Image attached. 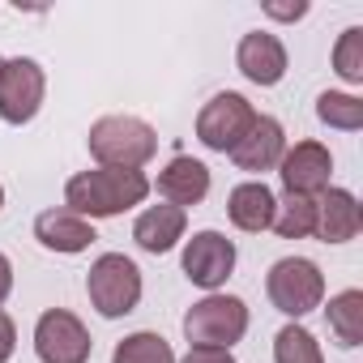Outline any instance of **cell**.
Wrapping results in <instances>:
<instances>
[{
	"label": "cell",
	"instance_id": "12",
	"mask_svg": "<svg viewBox=\"0 0 363 363\" xmlns=\"http://www.w3.org/2000/svg\"><path fill=\"white\" fill-rule=\"evenodd\" d=\"M235 65L252 86H278L286 77V48L269 30H248L235 48Z\"/></svg>",
	"mask_w": 363,
	"mask_h": 363
},
{
	"label": "cell",
	"instance_id": "27",
	"mask_svg": "<svg viewBox=\"0 0 363 363\" xmlns=\"http://www.w3.org/2000/svg\"><path fill=\"white\" fill-rule=\"evenodd\" d=\"M9 295H13V261L0 252V303H5Z\"/></svg>",
	"mask_w": 363,
	"mask_h": 363
},
{
	"label": "cell",
	"instance_id": "2",
	"mask_svg": "<svg viewBox=\"0 0 363 363\" xmlns=\"http://www.w3.org/2000/svg\"><path fill=\"white\" fill-rule=\"evenodd\" d=\"M86 145H90V154H94L99 167L141 171L158 154V133L141 116H103V120L90 124Z\"/></svg>",
	"mask_w": 363,
	"mask_h": 363
},
{
	"label": "cell",
	"instance_id": "28",
	"mask_svg": "<svg viewBox=\"0 0 363 363\" xmlns=\"http://www.w3.org/2000/svg\"><path fill=\"white\" fill-rule=\"evenodd\" d=\"M0 210H5V184H0Z\"/></svg>",
	"mask_w": 363,
	"mask_h": 363
},
{
	"label": "cell",
	"instance_id": "20",
	"mask_svg": "<svg viewBox=\"0 0 363 363\" xmlns=\"http://www.w3.org/2000/svg\"><path fill=\"white\" fill-rule=\"evenodd\" d=\"M111 363H175V350H171V342H167L162 333L137 329V333H128L124 342H116Z\"/></svg>",
	"mask_w": 363,
	"mask_h": 363
},
{
	"label": "cell",
	"instance_id": "11",
	"mask_svg": "<svg viewBox=\"0 0 363 363\" xmlns=\"http://www.w3.org/2000/svg\"><path fill=\"white\" fill-rule=\"evenodd\" d=\"M150 189H158V197L175 210H189V206H201L206 193H210V167L193 154H175Z\"/></svg>",
	"mask_w": 363,
	"mask_h": 363
},
{
	"label": "cell",
	"instance_id": "3",
	"mask_svg": "<svg viewBox=\"0 0 363 363\" xmlns=\"http://www.w3.org/2000/svg\"><path fill=\"white\" fill-rule=\"evenodd\" d=\"M86 295L99 316H107V320L128 316L141 303V269L124 252H103L86 274Z\"/></svg>",
	"mask_w": 363,
	"mask_h": 363
},
{
	"label": "cell",
	"instance_id": "23",
	"mask_svg": "<svg viewBox=\"0 0 363 363\" xmlns=\"http://www.w3.org/2000/svg\"><path fill=\"white\" fill-rule=\"evenodd\" d=\"M333 73L346 86H363V26H346L333 43Z\"/></svg>",
	"mask_w": 363,
	"mask_h": 363
},
{
	"label": "cell",
	"instance_id": "25",
	"mask_svg": "<svg viewBox=\"0 0 363 363\" xmlns=\"http://www.w3.org/2000/svg\"><path fill=\"white\" fill-rule=\"evenodd\" d=\"M18 350V329H13V316L0 308V363H9Z\"/></svg>",
	"mask_w": 363,
	"mask_h": 363
},
{
	"label": "cell",
	"instance_id": "26",
	"mask_svg": "<svg viewBox=\"0 0 363 363\" xmlns=\"http://www.w3.org/2000/svg\"><path fill=\"white\" fill-rule=\"evenodd\" d=\"M265 13H269V18H278V22H299V18L308 13V5H303V0H295V5H274V0H269Z\"/></svg>",
	"mask_w": 363,
	"mask_h": 363
},
{
	"label": "cell",
	"instance_id": "4",
	"mask_svg": "<svg viewBox=\"0 0 363 363\" xmlns=\"http://www.w3.org/2000/svg\"><path fill=\"white\" fill-rule=\"evenodd\" d=\"M265 295L282 316L299 320V316H308L325 303V274L308 257H282L265 274Z\"/></svg>",
	"mask_w": 363,
	"mask_h": 363
},
{
	"label": "cell",
	"instance_id": "17",
	"mask_svg": "<svg viewBox=\"0 0 363 363\" xmlns=\"http://www.w3.org/2000/svg\"><path fill=\"white\" fill-rule=\"evenodd\" d=\"M274 206H278V197L269 193L265 179H244L227 197V218H231V227H240L248 235H261L274 223Z\"/></svg>",
	"mask_w": 363,
	"mask_h": 363
},
{
	"label": "cell",
	"instance_id": "7",
	"mask_svg": "<svg viewBox=\"0 0 363 363\" xmlns=\"http://www.w3.org/2000/svg\"><path fill=\"white\" fill-rule=\"evenodd\" d=\"M48 73L30 56H13L0 69V120L5 124H30L43 107Z\"/></svg>",
	"mask_w": 363,
	"mask_h": 363
},
{
	"label": "cell",
	"instance_id": "19",
	"mask_svg": "<svg viewBox=\"0 0 363 363\" xmlns=\"http://www.w3.org/2000/svg\"><path fill=\"white\" fill-rule=\"evenodd\" d=\"M269 227L282 240H308V235H316V197L282 193V201L274 206V223Z\"/></svg>",
	"mask_w": 363,
	"mask_h": 363
},
{
	"label": "cell",
	"instance_id": "15",
	"mask_svg": "<svg viewBox=\"0 0 363 363\" xmlns=\"http://www.w3.org/2000/svg\"><path fill=\"white\" fill-rule=\"evenodd\" d=\"M35 240H39L48 252L73 257V252H86L99 235H94V223H86L82 214L56 206V210H43V214L35 218Z\"/></svg>",
	"mask_w": 363,
	"mask_h": 363
},
{
	"label": "cell",
	"instance_id": "16",
	"mask_svg": "<svg viewBox=\"0 0 363 363\" xmlns=\"http://www.w3.org/2000/svg\"><path fill=\"white\" fill-rule=\"evenodd\" d=\"M184 227H189V214L162 201V206H150V210L137 214V223H133V240H137L141 252L162 257V252H171L179 240H184Z\"/></svg>",
	"mask_w": 363,
	"mask_h": 363
},
{
	"label": "cell",
	"instance_id": "10",
	"mask_svg": "<svg viewBox=\"0 0 363 363\" xmlns=\"http://www.w3.org/2000/svg\"><path fill=\"white\" fill-rule=\"evenodd\" d=\"M278 175H282V189L286 193L320 197L329 189V175H333V154L320 141H295L278 158Z\"/></svg>",
	"mask_w": 363,
	"mask_h": 363
},
{
	"label": "cell",
	"instance_id": "5",
	"mask_svg": "<svg viewBox=\"0 0 363 363\" xmlns=\"http://www.w3.org/2000/svg\"><path fill=\"white\" fill-rule=\"evenodd\" d=\"M248 333V303L240 295H206L184 312V337L189 346H218L231 350Z\"/></svg>",
	"mask_w": 363,
	"mask_h": 363
},
{
	"label": "cell",
	"instance_id": "29",
	"mask_svg": "<svg viewBox=\"0 0 363 363\" xmlns=\"http://www.w3.org/2000/svg\"><path fill=\"white\" fill-rule=\"evenodd\" d=\"M0 69H5V56H0Z\"/></svg>",
	"mask_w": 363,
	"mask_h": 363
},
{
	"label": "cell",
	"instance_id": "18",
	"mask_svg": "<svg viewBox=\"0 0 363 363\" xmlns=\"http://www.w3.org/2000/svg\"><path fill=\"white\" fill-rule=\"evenodd\" d=\"M325 320H329V333L337 337V346H346V350L363 346V291L350 286V291L333 295L325 308Z\"/></svg>",
	"mask_w": 363,
	"mask_h": 363
},
{
	"label": "cell",
	"instance_id": "14",
	"mask_svg": "<svg viewBox=\"0 0 363 363\" xmlns=\"http://www.w3.org/2000/svg\"><path fill=\"white\" fill-rule=\"evenodd\" d=\"M363 231V210L350 189H325L316 197V240L320 244H346Z\"/></svg>",
	"mask_w": 363,
	"mask_h": 363
},
{
	"label": "cell",
	"instance_id": "8",
	"mask_svg": "<svg viewBox=\"0 0 363 363\" xmlns=\"http://www.w3.org/2000/svg\"><path fill=\"white\" fill-rule=\"evenodd\" d=\"M90 350H94L90 329L69 308H48L39 316V325H35L39 363H90Z\"/></svg>",
	"mask_w": 363,
	"mask_h": 363
},
{
	"label": "cell",
	"instance_id": "6",
	"mask_svg": "<svg viewBox=\"0 0 363 363\" xmlns=\"http://www.w3.org/2000/svg\"><path fill=\"white\" fill-rule=\"evenodd\" d=\"M252 120H257V107L244 94L223 90L197 111V141L214 154H231L240 145V137L252 128Z\"/></svg>",
	"mask_w": 363,
	"mask_h": 363
},
{
	"label": "cell",
	"instance_id": "21",
	"mask_svg": "<svg viewBox=\"0 0 363 363\" xmlns=\"http://www.w3.org/2000/svg\"><path fill=\"white\" fill-rule=\"evenodd\" d=\"M274 363H325V354H320V342L312 337V329L291 320L274 337Z\"/></svg>",
	"mask_w": 363,
	"mask_h": 363
},
{
	"label": "cell",
	"instance_id": "13",
	"mask_svg": "<svg viewBox=\"0 0 363 363\" xmlns=\"http://www.w3.org/2000/svg\"><path fill=\"white\" fill-rule=\"evenodd\" d=\"M286 154V128L274 120V116H257L252 128L240 137V145L231 150V162L248 175H261V171H274L278 158Z\"/></svg>",
	"mask_w": 363,
	"mask_h": 363
},
{
	"label": "cell",
	"instance_id": "9",
	"mask_svg": "<svg viewBox=\"0 0 363 363\" xmlns=\"http://www.w3.org/2000/svg\"><path fill=\"white\" fill-rule=\"evenodd\" d=\"M235 244L223 235V231H197L189 244H184V278L201 291H218L231 274H235Z\"/></svg>",
	"mask_w": 363,
	"mask_h": 363
},
{
	"label": "cell",
	"instance_id": "24",
	"mask_svg": "<svg viewBox=\"0 0 363 363\" xmlns=\"http://www.w3.org/2000/svg\"><path fill=\"white\" fill-rule=\"evenodd\" d=\"M175 363H235V354L218 350V346H189V354L175 359Z\"/></svg>",
	"mask_w": 363,
	"mask_h": 363
},
{
	"label": "cell",
	"instance_id": "22",
	"mask_svg": "<svg viewBox=\"0 0 363 363\" xmlns=\"http://www.w3.org/2000/svg\"><path fill=\"white\" fill-rule=\"evenodd\" d=\"M316 116H320V124H329V128L354 133V128H363V99H359V94H346V90H325V94L316 99Z\"/></svg>",
	"mask_w": 363,
	"mask_h": 363
},
{
	"label": "cell",
	"instance_id": "1",
	"mask_svg": "<svg viewBox=\"0 0 363 363\" xmlns=\"http://www.w3.org/2000/svg\"><path fill=\"white\" fill-rule=\"evenodd\" d=\"M150 197L145 171H124V167H90L77 171L65 184V210L82 214L86 223L94 218H116Z\"/></svg>",
	"mask_w": 363,
	"mask_h": 363
}]
</instances>
